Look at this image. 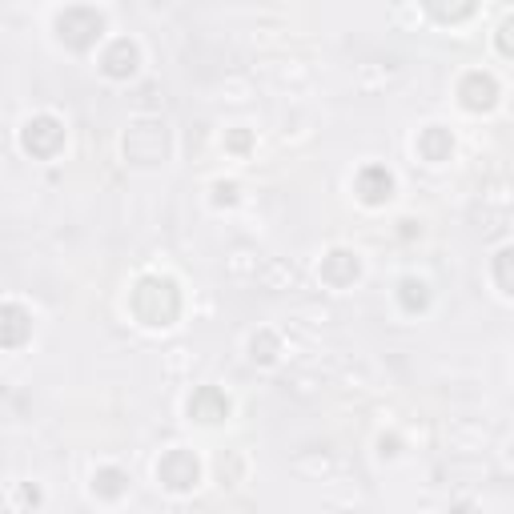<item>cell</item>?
Here are the masks:
<instances>
[{
    "label": "cell",
    "instance_id": "6da1fadb",
    "mask_svg": "<svg viewBox=\"0 0 514 514\" xmlns=\"http://www.w3.org/2000/svg\"><path fill=\"white\" fill-rule=\"evenodd\" d=\"M129 310H133V318H137L141 326H149V330H169V326L181 318L185 302H181V290H177L173 278H165V274H145V278L133 286V294H129Z\"/></svg>",
    "mask_w": 514,
    "mask_h": 514
},
{
    "label": "cell",
    "instance_id": "7a4b0ae2",
    "mask_svg": "<svg viewBox=\"0 0 514 514\" xmlns=\"http://www.w3.org/2000/svg\"><path fill=\"white\" fill-rule=\"evenodd\" d=\"M169 157V129L157 117H141L125 129V161L129 165H161Z\"/></svg>",
    "mask_w": 514,
    "mask_h": 514
},
{
    "label": "cell",
    "instance_id": "3957f363",
    "mask_svg": "<svg viewBox=\"0 0 514 514\" xmlns=\"http://www.w3.org/2000/svg\"><path fill=\"white\" fill-rule=\"evenodd\" d=\"M105 33V13L101 9H89V5H73V9H61L57 13V41L65 49H93Z\"/></svg>",
    "mask_w": 514,
    "mask_h": 514
},
{
    "label": "cell",
    "instance_id": "277c9868",
    "mask_svg": "<svg viewBox=\"0 0 514 514\" xmlns=\"http://www.w3.org/2000/svg\"><path fill=\"white\" fill-rule=\"evenodd\" d=\"M21 149L37 161H53L61 149H65V125L53 117V113H37L25 121L21 129Z\"/></svg>",
    "mask_w": 514,
    "mask_h": 514
},
{
    "label": "cell",
    "instance_id": "5b68a950",
    "mask_svg": "<svg viewBox=\"0 0 514 514\" xmlns=\"http://www.w3.org/2000/svg\"><path fill=\"white\" fill-rule=\"evenodd\" d=\"M157 482H161L165 490H173V494L197 490V482H201V462H197V454L185 450V446L165 450L161 462H157Z\"/></svg>",
    "mask_w": 514,
    "mask_h": 514
},
{
    "label": "cell",
    "instance_id": "8992f818",
    "mask_svg": "<svg viewBox=\"0 0 514 514\" xmlns=\"http://www.w3.org/2000/svg\"><path fill=\"white\" fill-rule=\"evenodd\" d=\"M458 101H462V109H470V113H490V109L498 105V81H494L490 73L474 69V73H466V77L458 81Z\"/></svg>",
    "mask_w": 514,
    "mask_h": 514
},
{
    "label": "cell",
    "instance_id": "52a82bcc",
    "mask_svg": "<svg viewBox=\"0 0 514 514\" xmlns=\"http://www.w3.org/2000/svg\"><path fill=\"white\" fill-rule=\"evenodd\" d=\"M318 274H322V282L330 290H346V286H354L362 278V257L354 249H330L322 257V270Z\"/></svg>",
    "mask_w": 514,
    "mask_h": 514
},
{
    "label": "cell",
    "instance_id": "ba28073f",
    "mask_svg": "<svg viewBox=\"0 0 514 514\" xmlns=\"http://www.w3.org/2000/svg\"><path fill=\"white\" fill-rule=\"evenodd\" d=\"M33 338V314L17 302H0V350H21Z\"/></svg>",
    "mask_w": 514,
    "mask_h": 514
},
{
    "label": "cell",
    "instance_id": "9c48e42d",
    "mask_svg": "<svg viewBox=\"0 0 514 514\" xmlns=\"http://www.w3.org/2000/svg\"><path fill=\"white\" fill-rule=\"evenodd\" d=\"M137 65H141V49H137V41H129V37H117V41L101 53V73H105L109 81H129V77L137 73Z\"/></svg>",
    "mask_w": 514,
    "mask_h": 514
},
{
    "label": "cell",
    "instance_id": "30bf717a",
    "mask_svg": "<svg viewBox=\"0 0 514 514\" xmlns=\"http://www.w3.org/2000/svg\"><path fill=\"white\" fill-rule=\"evenodd\" d=\"M185 410H189V418H193V422H201V426H217V422H225V418H229V398H225V390H217V386H201V390H193V394H189Z\"/></svg>",
    "mask_w": 514,
    "mask_h": 514
},
{
    "label": "cell",
    "instance_id": "8fae6325",
    "mask_svg": "<svg viewBox=\"0 0 514 514\" xmlns=\"http://www.w3.org/2000/svg\"><path fill=\"white\" fill-rule=\"evenodd\" d=\"M354 193H358L362 205H386L394 197V173L386 165H366L354 177Z\"/></svg>",
    "mask_w": 514,
    "mask_h": 514
},
{
    "label": "cell",
    "instance_id": "7c38bea8",
    "mask_svg": "<svg viewBox=\"0 0 514 514\" xmlns=\"http://www.w3.org/2000/svg\"><path fill=\"white\" fill-rule=\"evenodd\" d=\"M414 149H418V157H422V161L442 165V161H450V153H454V137H450V129H446V125H426V129L418 133Z\"/></svg>",
    "mask_w": 514,
    "mask_h": 514
},
{
    "label": "cell",
    "instance_id": "4fadbf2b",
    "mask_svg": "<svg viewBox=\"0 0 514 514\" xmlns=\"http://www.w3.org/2000/svg\"><path fill=\"white\" fill-rule=\"evenodd\" d=\"M125 490H129V474H125L121 466H101V470L93 474V494H97V498H109V502H113V498H121Z\"/></svg>",
    "mask_w": 514,
    "mask_h": 514
},
{
    "label": "cell",
    "instance_id": "5bb4252c",
    "mask_svg": "<svg viewBox=\"0 0 514 514\" xmlns=\"http://www.w3.org/2000/svg\"><path fill=\"white\" fill-rule=\"evenodd\" d=\"M398 306H402L406 314H422V310L430 306V286H426L422 278H402V282H398Z\"/></svg>",
    "mask_w": 514,
    "mask_h": 514
},
{
    "label": "cell",
    "instance_id": "9a60e30c",
    "mask_svg": "<svg viewBox=\"0 0 514 514\" xmlns=\"http://www.w3.org/2000/svg\"><path fill=\"white\" fill-rule=\"evenodd\" d=\"M278 350H282V342H278V334H270V330H257V334L249 338V358L262 362V366L278 362Z\"/></svg>",
    "mask_w": 514,
    "mask_h": 514
},
{
    "label": "cell",
    "instance_id": "2e32d148",
    "mask_svg": "<svg viewBox=\"0 0 514 514\" xmlns=\"http://www.w3.org/2000/svg\"><path fill=\"white\" fill-rule=\"evenodd\" d=\"M510 249H498V257H494V282H498V290L510 298L514 294V282H510Z\"/></svg>",
    "mask_w": 514,
    "mask_h": 514
},
{
    "label": "cell",
    "instance_id": "e0dca14e",
    "mask_svg": "<svg viewBox=\"0 0 514 514\" xmlns=\"http://www.w3.org/2000/svg\"><path fill=\"white\" fill-rule=\"evenodd\" d=\"M213 201H217V205H233V201H237V185H233V181H217V185H213Z\"/></svg>",
    "mask_w": 514,
    "mask_h": 514
},
{
    "label": "cell",
    "instance_id": "ac0fdd59",
    "mask_svg": "<svg viewBox=\"0 0 514 514\" xmlns=\"http://www.w3.org/2000/svg\"><path fill=\"white\" fill-rule=\"evenodd\" d=\"M438 21H466V17H474V5H462V9H430Z\"/></svg>",
    "mask_w": 514,
    "mask_h": 514
},
{
    "label": "cell",
    "instance_id": "d6986e66",
    "mask_svg": "<svg viewBox=\"0 0 514 514\" xmlns=\"http://www.w3.org/2000/svg\"><path fill=\"white\" fill-rule=\"evenodd\" d=\"M225 145H229L233 153H245V149H249V133H241V129H237V133H229V141H225Z\"/></svg>",
    "mask_w": 514,
    "mask_h": 514
},
{
    "label": "cell",
    "instance_id": "ffe728a7",
    "mask_svg": "<svg viewBox=\"0 0 514 514\" xmlns=\"http://www.w3.org/2000/svg\"><path fill=\"white\" fill-rule=\"evenodd\" d=\"M510 29H514V21H506V25L498 29V49H502L506 57H510Z\"/></svg>",
    "mask_w": 514,
    "mask_h": 514
}]
</instances>
